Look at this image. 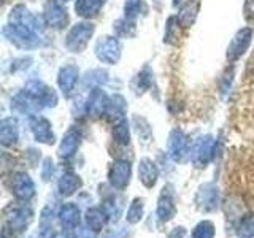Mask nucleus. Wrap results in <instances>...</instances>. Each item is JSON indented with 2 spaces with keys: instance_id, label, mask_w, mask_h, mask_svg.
Here are the masks:
<instances>
[{
  "instance_id": "obj_21",
  "label": "nucleus",
  "mask_w": 254,
  "mask_h": 238,
  "mask_svg": "<svg viewBox=\"0 0 254 238\" xmlns=\"http://www.w3.org/2000/svg\"><path fill=\"white\" fill-rule=\"evenodd\" d=\"M81 143V132L76 130V129H70L59 145V157L62 159H70L76 153V149Z\"/></svg>"
},
{
  "instance_id": "obj_40",
  "label": "nucleus",
  "mask_w": 254,
  "mask_h": 238,
  "mask_svg": "<svg viewBox=\"0 0 254 238\" xmlns=\"http://www.w3.org/2000/svg\"><path fill=\"white\" fill-rule=\"evenodd\" d=\"M73 237L75 238H95V232H92V230L89 227H76L73 230Z\"/></svg>"
},
{
  "instance_id": "obj_5",
  "label": "nucleus",
  "mask_w": 254,
  "mask_h": 238,
  "mask_svg": "<svg viewBox=\"0 0 254 238\" xmlns=\"http://www.w3.org/2000/svg\"><path fill=\"white\" fill-rule=\"evenodd\" d=\"M195 206L198 211L213 213L219 206V189L214 182H205L195 192Z\"/></svg>"
},
{
  "instance_id": "obj_35",
  "label": "nucleus",
  "mask_w": 254,
  "mask_h": 238,
  "mask_svg": "<svg viewBox=\"0 0 254 238\" xmlns=\"http://www.w3.org/2000/svg\"><path fill=\"white\" fill-rule=\"evenodd\" d=\"M143 0H127L124 5V14L127 19H133L143 11Z\"/></svg>"
},
{
  "instance_id": "obj_42",
  "label": "nucleus",
  "mask_w": 254,
  "mask_h": 238,
  "mask_svg": "<svg viewBox=\"0 0 254 238\" xmlns=\"http://www.w3.org/2000/svg\"><path fill=\"white\" fill-rule=\"evenodd\" d=\"M61 2H64V3H65V2H70V0H61Z\"/></svg>"
},
{
  "instance_id": "obj_31",
  "label": "nucleus",
  "mask_w": 254,
  "mask_h": 238,
  "mask_svg": "<svg viewBox=\"0 0 254 238\" xmlns=\"http://www.w3.org/2000/svg\"><path fill=\"white\" fill-rule=\"evenodd\" d=\"M181 26L178 21V16H170L169 21L165 24V32H164V43L167 45H175L178 42L180 37V27Z\"/></svg>"
},
{
  "instance_id": "obj_26",
  "label": "nucleus",
  "mask_w": 254,
  "mask_h": 238,
  "mask_svg": "<svg viewBox=\"0 0 254 238\" xmlns=\"http://www.w3.org/2000/svg\"><path fill=\"white\" fill-rule=\"evenodd\" d=\"M143 214H145V200L137 197V198H133L132 203L129 205V208H127L126 221L129 222V224H138L143 218Z\"/></svg>"
},
{
  "instance_id": "obj_29",
  "label": "nucleus",
  "mask_w": 254,
  "mask_h": 238,
  "mask_svg": "<svg viewBox=\"0 0 254 238\" xmlns=\"http://www.w3.org/2000/svg\"><path fill=\"white\" fill-rule=\"evenodd\" d=\"M237 235L240 238H253L254 237V211L246 213L240 218L237 226Z\"/></svg>"
},
{
  "instance_id": "obj_34",
  "label": "nucleus",
  "mask_w": 254,
  "mask_h": 238,
  "mask_svg": "<svg viewBox=\"0 0 254 238\" xmlns=\"http://www.w3.org/2000/svg\"><path fill=\"white\" fill-rule=\"evenodd\" d=\"M107 81V71L103 70H92V71H87L86 76H84V84L87 86L89 84L91 87H99L103 83Z\"/></svg>"
},
{
  "instance_id": "obj_22",
  "label": "nucleus",
  "mask_w": 254,
  "mask_h": 238,
  "mask_svg": "<svg viewBox=\"0 0 254 238\" xmlns=\"http://www.w3.org/2000/svg\"><path fill=\"white\" fill-rule=\"evenodd\" d=\"M86 226L89 227L92 232L99 234L102 232L103 229H105L107 222L110 221L108 214L105 213V210L103 208H99V206H92V208H89L86 211Z\"/></svg>"
},
{
  "instance_id": "obj_25",
  "label": "nucleus",
  "mask_w": 254,
  "mask_h": 238,
  "mask_svg": "<svg viewBox=\"0 0 254 238\" xmlns=\"http://www.w3.org/2000/svg\"><path fill=\"white\" fill-rule=\"evenodd\" d=\"M103 3H105V0H76L75 11L79 18L89 19L100 13Z\"/></svg>"
},
{
  "instance_id": "obj_36",
  "label": "nucleus",
  "mask_w": 254,
  "mask_h": 238,
  "mask_svg": "<svg viewBox=\"0 0 254 238\" xmlns=\"http://www.w3.org/2000/svg\"><path fill=\"white\" fill-rule=\"evenodd\" d=\"M137 83H138V89H141V91H145L149 87V84H151V71H149L148 67L143 71H140V75L137 76Z\"/></svg>"
},
{
  "instance_id": "obj_24",
  "label": "nucleus",
  "mask_w": 254,
  "mask_h": 238,
  "mask_svg": "<svg viewBox=\"0 0 254 238\" xmlns=\"http://www.w3.org/2000/svg\"><path fill=\"white\" fill-rule=\"evenodd\" d=\"M81 186H83L81 178H79L78 175L73 172L64 173L59 179V182H58V189H59L61 195H64V197L73 195L75 192H78V190L81 189Z\"/></svg>"
},
{
  "instance_id": "obj_32",
  "label": "nucleus",
  "mask_w": 254,
  "mask_h": 238,
  "mask_svg": "<svg viewBox=\"0 0 254 238\" xmlns=\"http://www.w3.org/2000/svg\"><path fill=\"white\" fill-rule=\"evenodd\" d=\"M113 30L118 37L121 38H132L135 35V24L132 22V19H118L113 24Z\"/></svg>"
},
{
  "instance_id": "obj_23",
  "label": "nucleus",
  "mask_w": 254,
  "mask_h": 238,
  "mask_svg": "<svg viewBox=\"0 0 254 238\" xmlns=\"http://www.w3.org/2000/svg\"><path fill=\"white\" fill-rule=\"evenodd\" d=\"M10 22L22 24V26H27L37 32L42 30V27H40V24H38V19L24 5H18L13 8L11 14H10Z\"/></svg>"
},
{
  "instance_id": "obj_17",
  "label": "nucleus",
  "mask_w": 254,
  "mask_h": 238,
  "mask_svg": "<svg viewBox=\"0 0 254 238\" xmlns=\"http://www.w3.org/2000/svg\"><path fill=\"white\" fill-rule=\"evenodd\" d=\"M26 89L34 94L35 97L43 103V107L53 108V107L58 105V94H56V91L48 84H45L42 81H37L35 79V81L27 83Z\"/></svg>"
},
{
  "instance_id": "obj_6",
  "label": "nucleus",
  "mask_w": 254,
  "mask_h": 238,
  "mask_svg": "<svg viewBox=\"0 0 254 238\" xmlns=\"http://www.w3.org/2000/svg\"><path fill=\"white\" fill-rule=\"evenodd\" d=\"M123 46L116 37H103L95 45V56L97 59L108 65H115L121 59Z\"/></svg>"
},
{
  "instance_id": "obj_11",
  "label": "nucleus",
  "mask_w": 254,
  "mask_h": 238,
  "mask_svg": "<svg viewBox=\"0 0 254 238\" xmlns=\"http://www.w3.org/2000/svg\"><path fill=\"white\" fill-rule=\"evenodd\" d=\"M45 21L48 26L56 30H61L67 26L68 22L67 8L62 5L61 0H50L45 5Z\"/></svg>"
},
{
  "instance_id": "obj_20",
  "label": "nucleus",
  "mask_w": 254,
  "mask_h": 238,
  "mask_svg": "<svg viewBox=\"0 0 254 238\" xmlns=\"http://www.w3.org/2000/svg\"><path fill=\"white\" fill-rule=\"evenodd\" d=\"M59 221L65 230H75L79 226V208L76 203H64L59 208Z\"/></svg>"
},
{
  "instance_id": "obj_37",
  "label": "nucleus",
  "mask_w": 254,
  "mask_h": 238,
  "mask_svg": "<svg viewBox=\"0 0 254 238\" xmlns=\"http://www.w3.org/2000/svg\"><path fill=\"white\" fill-rule=\"evenodd\" d=\"M54 175V162L51 159H45L43 167H42V178L43 181H50Z\"/></svg>"
},
{
  "instance_id": "obj_27",
  "label": "nucleus",
  "mask_w": 254,
  "mask_h": 238,
  "mask_svg": "<svg viewBox=\"0 0 254 238\" xmlns=\"http://www.w3.org/2000/svg\"><path fill=\"white\" fill-rule=\"evenodd\" d=\"M113 138L116 143H119V145H129L130 143V129H129V122H127V119L123 118L119 119V121L115 122L113 125Z\"/></svg>"
},
{
  "instance_id": "obj_7",
  "label": "nucleus",
  "mask_w": 254,
  "mask_h": 238,
  "mask_svg": "<svg viewBox=\"0 0 254 238\" xmlns=\"http://www.w3.org/2000/svg\"><path fill=\"white\" fill-rule=\"evenodd\" d=\"M130 177H132V167L129 161L118 159V161L111 164L108 170V181L111 187H115L118 190L126 189L130 182Z\"/></svg>"
},
{
  "instance_id": "obj_2",
  "label": "nucleus",
  "mask_w": 254,
  "mask_h": 238,
  "mask_svg": "<svg viewBox=\"0 0 254 238\" xmlns=\"http://www.w3.org/2000/svg\"><path fill=\"white\" fill-rule=\"evenodd\" d=\"M24 203L22 205H10L5 208V211H3L5 230L3 232L11 230L13 234H21L29 227L32 219H34V211Z\"/></svg>"
},
{
  "instance_id": "obj_38",
  "label": "nucleus",
  "mask_w": 254,
  "mask_h": 238,
  "mask_svg": "<svg viewBox=\"0 0 254 238\" xmlns=\"http://www.w3.org/2000/svg\"><path fill=\"white\" fill-rule=\"evenodd\" d=\"M127 235H129V232L124 227H116V229L113 227L108 232L103 234V238H126Z\"/></svg>"
},
{
  "instance_id": "obj_41",
  "label": "nucleus",
  "mask_w": 254,
  "mask_h": 238,
  "mask_svg": "<svg viewBox=\"0 0 254 238\" xmlns=\"http://www.w3.org/2000/svg\"><path fill=\"white\" fill-rule=\"evenodd\" d=\"M185 237H186V229L183 226L172 229V232L169 234V238H185Z\"/></svg>"
},
{
  "instance_id": "obj_12",
  "label": "nucleus",
  "mask_w": 254,
  "mask_h": 238,
  "mask_svg": "<svg viewBox=\"0 0 254 238\" xmlns=\"http://www.w3.org/2000/svg\"><path fill=\"white\" fill-rule=\"evenodd\" d=\"M11 190L19 202H29L35 197V184L26 172L14 173L11 179Z\"/></svg>"
},
{
  "instance_id": "obj_8",
  "label": "nucleus",
  "mask_w": 254,
  "mask_h": 238,
  "mask_svg": "<svg viewBox=\"0 0 254 238\" xmlns=\"http://www.w3.org/2000/svg\"><path fill=\"white\" fill-rule=\"evenodd\" d=\"M167 153L175 162H183L189 156V138L188 135L180 130L173 129L169 135L167 141Z\"/></svg>"
},
{
  "instance_id": "obj_39",
  "label": "nucleus",
  "mask_w": 254,
  "mask_h": 238,
  "mask_svg": "<svg viewBox=\"0 0 254 238\" xmlns=\"http://www.w3.org/2000/svg\"><path fill=\"white\" fill-rule=\"evenodd\" d=\"M243 16H245L246 21H250V22L254 21V0H245Z\"/></svg>"
},
{
  "instance_id": "obj_33",
  "label": "nucleus",
  "mask_w": 254,
  "mask_h": 238,
  "mask_svg": "<svg viewBox=\"0 0 254 238\" xmlns=\"http://www.w3.org/2000/svg\"><path fill=\"white\" fill-rule=\"evenodd\" d=\"M216 229L211 221H200L192 230V238H214Z\"/></svg>"
},
{
  "instance_id": "obj_15",
  "label": "nucleus",
  "mask_w": 254,
  "mask_h": 238,
  "mask_svg": "<svg viewBox=\"0 0 254 238\" xmlns=\"http://www.w3.org/2000/svg\"><path fill=\"white\" fill-rule=\"evenodd\" d=\"M78 79H79V71L78 67L71 65H64L59 70V75H58V84H59V89L64 94V97H70L71 94L75 92V87L78 84Z\"/></svg>"
},
{
  "instance_id": "obj_9",
  "label": "nucleus",
  "mask_w": 254,
  "mask_h": 238,
  "mask_svg": "<svg viewBox=\"0 0 254 238\" xmlns=\"http://www.w3.org/2000/svg\"><path fill=\"white\" fill-rule=\"evenodd\" d=\"M251 40H253V29L251 27H243V29L238 30L227 46V53H226L227 60L235 62V60L240 59L242 56L246 53V50L250 48Z\"/></svg>"
},
{
  "instance_id": "obj_18",
  "label": "nucleus",
  "mask_w": 254,
  "mask_h": 238,
  "mask_svg": "<svg viewBox=\"0 0 254 238\" xmlns=\"http://www.w3.org/2000/svg\"><path fill=\"white\" fill-rule=\"evenodd\" d=\"M19 140V125L14 118H5L0 122V143L3 146H13Z\"/></svg>"
},
{
  "instance_id": "obj_19",
  "label": "nucleus",
  "mask_w": 254,
  "mask_h": 238,
  "mask_svg": "<svg viewBox=\"0 0 254 238\" xmlns=\"http://www.w3.org/2000/svg\"><path fill=\"white\" fill-rule=\"evenodd\" d=\"M159 178V169L156 164L148 157H143L140 164H138V179L141 181V184L151 189L156 186Z\"/></svg>"
},
{
  "instance_id": "obj_10",
  "label": "nucleus",
  "mask_w": 254,
  "mask_h": 238,
  "mask_svg": "<svg viewBox=\"0 0 254 238\" xmlns=\"http://www.w3.org/2000/svg\"><path fill=\"white\" fill-rule=\"evenodd\" d=\"M157 218L161 222H169L177 216V205H175V192L173 186L167 184L162 187L161 195L157 200Z\"/></svg>"
},
{
  "instance_id": "obj_28",
  "label": "nucleus",
  "mask_w": 254,
  "mask_h": 238,
  "mask_svg": "<svg viewBox=\"0 0 254 238\" xmlns=\"http://www.w3.org/2000/svg\"><path fill=\"white\" fill-rule=\"evenodd\" d=\"M197 13H198V2H190L186 3L185 6H181V10L178 13L180 24L183 27H190L197 18Z\"/></svg>"
},
{
  "instance_id": "obj_1",
  "label": "nucleus",
  "mask_w": 254,
  "mask_h": 238,
  "mask_svg": "<svg viewBox=\"0 0 254 238\" xmlns=\"http://www.w3.org/2000/svg\"><path fill=\"white\" fill-rule=\"evenodd\" d=\"M3 35L8 38V42L22 48V50H34V48L42 46V38H40L38 32L27 26H22V24L10 22L3 27Z\"/></svg>"
},
{
  "instance_id": "obj_16",
  "label": "nucleus",
  "mask_w": 254,
  "mask_h": 238,
  "mask_svg": "<svg viewBox=\"0 0 254 238\" xmlns=\"http://www.w3.org/2000/svg\"><path fill=\"white\" fill-rule=\"evenodd\" d=\"M108 107H110L108 95L103 92L102 89H99V87L92 89V92L89 94V97H87V102H86V111H87V115L92 116V118L107 115Z\"/></svg>"
},
{
  "instance_id": "obj_14",
  "label": "nucleus",
  "mask_w": 254,
  "mask_h": 238,
  "mask_svg": "<svg viewBox=\"0 0 254 238\" xmlns=\"http://www.w3.org/2000/svg\"><path fill=\"white\" fill-rule=\"evenodd\" d=\"M11 107H13L16 111H19V113L35 115V113H38V111L43 108V103L40 102L30 91L24 89V91L18 92V94H16L14 97H13Z\"/></svg>"
},
{
  "instance_id": "obj_4",
  "label": "nucleus",
  "mask_w": 254,
  "mask_h": 238,
  "mask_svg": "<svg viewBox=\"0 0 254 238\" xmlns=\"http://www.w3.org/2000/svg\"><path fill=\"white\" fill-rule=\"evenodd\" d=\"M214 148H216V140L211 135L200 137L190 151V161L195 169H205L210 164V161L214 156Z\"/></svg>"
},
{
  "instance_id": "obj_3",
  "label": "nucleus",
  "mask_w": 254,
  "mask_h": 238,
  "mask_svg": "<svg viewBox=\"0 0 254 238\" xmlns=\"http://www.w3.org/2000/svg\"><path fill=\"white\" fill-rule=\"evenodd\" d=\"M94 24L92 22H78L68 30L65 37V46L71 53H81L89 43L91 37L94 35Z\"/></svg>"
},
{
  "instance_id": "obj_13",
  "label": "nucleus",
  "mask_w": 254,
  "mask_h": 238,
  "mask_svg": "<svg viewBox=\"0 0 254 238\" xmlns=\"http://www.w3.org/2000/svg\"><path fill=\"white\" fill-rule=\"evenodd\" d=\"M30 130L34 133V138L38 143H43V145H53L56 141L54 132H53V124L48 121L45 116H38L35 115L30 119Z\"/></svg>"
},
{
  "instance_id": "obj_30",
  "label": "nucleus",
  "mask_w": 254,
  "mask_h": 238,
  "mask_svg": "<svg viewBox=\"0 0 254 238\" xmlns=\"http://www.w3.org/2000/svg\"><path fill=\"white\" fill-rule=\"evenodd\" d=\"M123 198L118 197V195H110L108 198H105V202H103L102 208L105 210V213L108 214V218L111 221H116L119 218V214L123 211Z\"/></svg>"
}]
</instances>
